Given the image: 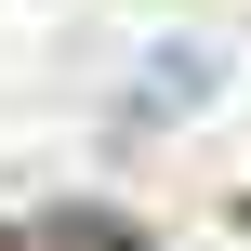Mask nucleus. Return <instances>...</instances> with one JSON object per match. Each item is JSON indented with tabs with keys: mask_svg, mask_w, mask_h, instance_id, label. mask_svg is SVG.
<instances>
[{
	"mask_svg": "<svg viewBox=\"0 0 251 251\" xmlns=\"http://www.w3.org/2000/svg\"><path fill=\"white\" fill-rule=\"evenodd\" d=\"M0 251H132L106 212H66V225H26V238H0Z\"/></svg>",
	"mask_w": 251,
	"mask_h": 251,
	"instance_id": "obj_1",
	"label": "nucleus"
},
{
	"mask_svg": "<svg viewBox=\"0 0 251 251\" xmlns=\"http://www.w3.org/2000/svg\"><path fill=\"white\" fill-rule=\"evenodd\" d=\"M199 79H212V53H159V66H146V106H185Z\"/></svg>",
	"mask_w": 251,
	"mask_h": 251,
	"instance_id": "obj_2",
	"label": "nucleus"
}]
</instances>
